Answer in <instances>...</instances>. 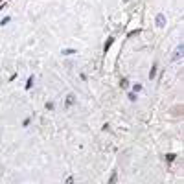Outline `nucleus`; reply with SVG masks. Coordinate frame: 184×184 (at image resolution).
<instances>
[{
	"label": "nucleus",
	"mask_w": 184,
	"mask_h": 184,
	"mask_svg": "<svg viewBox=\"0 0 184 184\" xmlns=\"http://www.w3.org/2000/svg\"><path fill=\"white\" fill-rule=\"evenodd\" d=\"M116 180H118V175H116V173H112V177H110V180H109L107 184H116Z\"/></svg>",
	"instance_id": "obj_1"
},
{
	"label": "nucleus",
	"mask_w": 184,
	"mask_h": 184,
	"mask_svg": "<svg viewBox=\"0 0 184 184\" xmlns=\"http://www.w3.org/2000/svg\"><path fill=\"white\" fill-rule=\"evenodd\" d=\"M31 85H33V77H28V83H26V88L30 90V88H31Z\"/></svg>",
	"instance_id": "obj_2"
},
{
	"label": "nucleus",
	"mask_w": 184,
	"mask_h": 184,
	"mask_svg": "<svg viewBox=\"0 0 184 184\" xmlns=\"http://www.w3.org/2000/svg\"><path fill=\"white\" fill-rule=\"evenodd\" d=\"M133 90H134V92H140V90H142V85H140V83H136V85L133 87Z\"/></svg>",
	"instance_id": "obj_3"
},
{
	"label": "nucleus",
	"mask_w": 184,
	"mask_h": 184,
	"mask_svg": "<svg viewBox=\"0 0 184 184\" xmlns=\"http://www.w3.org/2000/svg\"><path fill=\"white\" fill-rule=\"evenodd\" d=\"M72 54H76V50H64L63 52V55H72Z\"/></svg>",
	"instance_id": "obj_4"
},
{
	"label": "nucleus",
	"mask_w": 184,
	"mask_h": 184,
	"mask_svg": "<svg viewBox=\"0 0 184 184\" xmlns=\"http://www.w3.org/2000/svg\"><path fill=\"white\" fill-rule=\"evenodd\" d=\"M166 158H168V162H173V160H175V155H173V153H169Z\"/></svg>",
	"instance_id": "obj_5"
},
{
	"label": "nucleus",
	"mask_w": 184,
	"mask_h": 184,
	"mask_svg": "<svg viewBox=\"0 0 184 184\" xmlns=\"http://www.w3.org/2000/svg\"><path fill=\"white\" fill-rule=\"evenodd\" d=\"M155 74H156V66H153V70H151V72H149V77H151V79H153V77H155Z\"/></svg>",
	"instance_id": "obj_6"
},
{
	"label": "nucleus",
	"mask_w": 184,
	"mask_h": 184,
	"mask_svg": "<svg viewBox=\"0 0 184 184\" xmlns=\"http://www.w3.org/2000/svg\"><path fill=\"white\" fill-rule=\"evenodd\" d=\"M66 103H68V105H72V103H74V96H68V101H66Z\"/></svg>",
	"instance_id": "obj_7"
},
{
	"label": "nucleus",
	"mask_w": 184,
	"mask_h": 184,
	"mask_svg": "<svg viewBox=\"0 0 184 184\" xmlns=\"http://www.w3.org/2000/svg\"><path fill=\"white\" fill-rule=\"evenodd\" d=\"M66 184H74V179H72V177H68V179H66Z\"/></svg>",
	"instance_id": "obj_8"
}]
</instances>
